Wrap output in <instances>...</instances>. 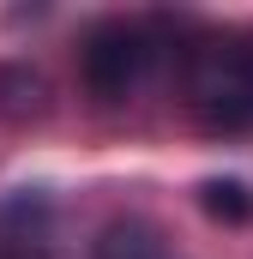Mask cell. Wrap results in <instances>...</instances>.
Segmentation results:
<instances>
[{
    "instance_id": "obj_1",
    "label": "cell",
    "mask_w": 253,
    "mask_h": 259,
    "mask_svg": "<svg viewBox=\"0 0 253 259\" xmlns=\"http://www.w3.org/2000/svg\"><path fill=\"white\" fill-rule=\"evenodd\" d=\"M181 91L205 127L247 133L253 127V24L193 36L181 55Z\"/></svg>"
},
{
    "instance_id": "obj_2",
    "label": "cell",
    "mask_w": 253,
    "mask_h": 259,
    "mask_svg": "<svg viewBox=\"0 0 253 259\" xmlns=\"http://www.w3.org/2000/svg\"><path fill=\"white\" fill-rule=\"evenodd\" d=\"M169 61V36L151 18H97L78 36V78L97 103H133Z\"/></svg>"
},
{
    "instance_id": "obj_3",
    "label": "cell",
    "mask_w": 253,
    "mask_h": 259,
    "mask_svg": "<svg viewBox=\"0 0 253 259\" xmlns=\"http://www.w3.org/2000/svg\"><path fill=\"white\" fill-rule=\"evenodd\" d=\"M49 199L43 193H12L0 199V259H49Z\"/></svg>"
},
{
    "instance_id": "obj_4",
    "label": "cell",
    "mask_w": 253,
    "mask_h": 259,
    "mask_svg": "<svg viewBox=\"0 0 253 259\" xmlns=\"http://www.w3.org/2000/svg\"><path fill=\"white\" fill-rule=\"evenodd\" d=\"M91 259H187V253H181L151 217H115V223L97 229Z\"/></svg>"
},
{
    "instance_id": "obj_5",
    "label": "cell",
    "mask_w": 253,
    "mask_h": 259,
    "mask_svg": "<svg viewBox=\"0 0 253 259\" xmlns=\"http://www.w3.org/2000/svg\"><path fill=\"white\" fill-rule=\"evenodd\" d=\"M199 193H205V211H211V217H235V223L253 217V193L241 181H205Z\"/></svg>"
}]
</instances>
